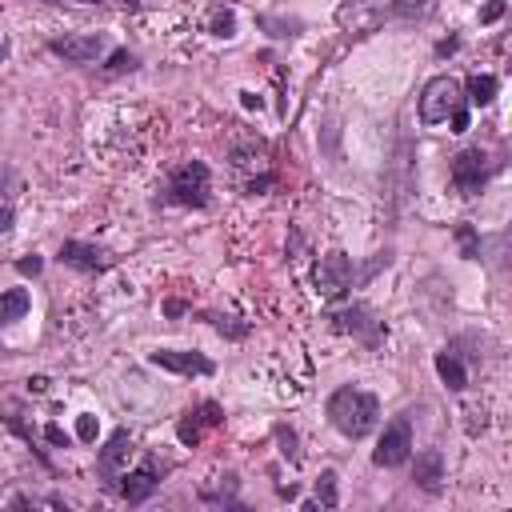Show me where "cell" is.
I'll return each instance as SVG.
<instances>
[{"label":"cell","instance_id":"6da1fadb","mask_svg":"<svg viewBox=\"0 0 512 512\" xmlns=\"http://www.w3.org/2000/svg\"><path fill=\"white\" fill-rule=\"evenodd\" d=\"M324 412H328L332 428H336L340 436H348V440H364V436L380 424V400H376L372 392L356 388V384L336 388V392L328 396Z\"/></svg>","mask_w":512,"mask_h":512},{"label":"cell","instance_id":"7a4b0ae2","mask_svg":"<svg viewBox=\"0 0 512 512\" xmlns=\"http://www.w3.org/2000/svg\"><path fill=\"white\" fill-rule=\"evenodd\" d=\"M452 124V132L468 128V100H464V84L456 76H432L420 92V124L436 128V124Z\"/></svg>","mask_w":512,"mask_h":512},{"label":"cell","instance_id":"3957f363","mask_svg":"<svg viewBox=\"0 0 512 512\" xmlns=\"http://www.w3.org/2000/svg\"><path fill=\"white\" fill-rule=\"evenodd\" d=\"M432 12V0H344L336 20L348 32H368L380 20H420Z\"/></svg>","mask_w":512,"mask_h":512},{"label":"cell","instance_id":"277c9868","mask_svg":"<svg viewBox=\"0 0 512 512\" xmlns=\"http://www.w3.org/2000/svg\"><path fill=\"white\" fill-rule=\"evenodd\" d=\"M168 200L172 204H184V208H208V192H212V172L204 160H188L180 168L168 172Z\"/></svg>","mask_w":512,"mask_h":512},{"label":"cell","instance_id":"5b68a950","mask_svg":"<svg viewBox=\"0 0 512 512\" xmlns=\"http://www.w3.org/2000/svg\"><path fill=\"white\" fill-rule=\"evenodd\" d=\"M352 284H356V264H352V256L340 252V248L324 252L320 264H316V292H320L324 300H344V296L352 292Z\"/></svg>","mask_w":512,"mask_h":512},{"label":"cell","instance_id":"8992f818","mask_svg":"<svg viewBox=\"0 0 512 512\" xmlns=\"http://www.w3.org/2000/svg\"><path fill=\"white\" fill-rule=\"evenodd\" d=\"M488 172H492V164H488L484 148H460L452 156V188L460 196H480L488 184Z\"/></svg>","mask_w":512,"mask_h":512},{"label":"cell","instance_id":"52a82bcc","mask_svg":"<svg viewBox=\"0 0 512 512\" xmlns=\"http://www.w3.org/2000/svg\"><path fill=\"white\" fill-rule=\"evenodd\" d=\"M328 320H332V328H336V332H348V336L364 340L368 348H376V344L388 336L384 320H376V312H372L368 304H348V308H336Z\"/></svg>","mask_w":512,"mask_h":512},{"label":"cell","instance_id":"ba28073f","mask_svg":"<svg viewBox=\"0 0 512 512\" xmlns=\"http://www.w3.org/2000/svg\"><path fill=\"white\" fill-rule=\"evenodd\" d=\"M408 456H412V420L408 416H392L384 424L380 440H376L372 460L380 468H400V464H408Z\"/></svg>","mask_w":512,"mask_h":512},{"label":"cell","instance_id":"9c48e42d","mask_svg":"<svg viewBox=\"0 0 512 512\" xmlns=\"http://www.w3.org/2000/svg\"><path fill=\"white\" fill-rule=\"evenodd\" d=\"M224 424V408L216 404V400H200V404H192L184 416H180V424H176V436H180V444H188V448H196L212 428H220Z\"/></svg>","mask_w":512,"mask_h":512},{"label":"cell","instance_id":"30bf717a","mask_svg":"<svg viewBox=\"0 0 512 512\" xmlns=\"http://www.w3.org/2000/svg\"><path fill=\"white\" fill-rule=\"evenodd\" d=\"M132 436H128V428H120V432H112L108 436V444L96 452V476L112 488L120 476H124V468H128V460H132Z\"/></svg>","mask_w":512,"mask_h":512},{"label":"cell","instance_id":"8fae6325","mask_svg":"<svg viewBox=\"0 0 512 512\" xmlns=\"http://www.w3.org/2000/svg\"><path fill=\"white\" fill-rule=\"evenodd\" d=\"M48 48L56 56H64L68 64H92L108 52V36L104 32H80V36H56L48 40Z\"/></svg>","mask_w":512,"mask_h":512},{"label":"cell","instance_id":"7c38bea8","mask_svg":"<svg viewBox=\"0 0 512 512\" xmlns=\"http://www.w3.org/2000/svg\"><path fill=\"white\" fill-rule=\"evenodd\" d=\"M148 360L176 376H212L216 372V364L204 352H188V348H156V352H148Z\"/></svg>","mask_w":512,"mask_h":512},{"label":"cell","instance_id":"4fadbf2b","mask_svg":"<svg viewBox=\"0 0 512 512\" xmlns=\"http://www.w3.org/2000/svg\"><path fill=\"white\" fill-rule=\"evenodd\" d=\"M60 260L68 268H80V272H108L112 268V252L100 248V244H88V240H64Z\"/></svg>","mask_w":512,"mask_h":512},{"label":"cell","instance_id":"5bb4252c","mask_svg":"<svg viewBox=\"0 0 512 512\" xmlns=\"http://www.w3.org/2000/svg\"><path fill=\"white\" fill-rule=\"evenodd\" d=\"M124 484H120V496L128 500V504H144L156 488H160V468L148 460V464H140V468H124V476H120Z\"/></svg>","mask_w":512,"mask_h":512},{"label":"cell","instance_id":"9a60e30c","mask_svg":"<svg viewBox=\"0 0 512 512\" xmlns=\"http://www.w3.org/2000/svg\"><path fill=\"white\" fill-rule=\"evenodd\" d=\"M412 480H416V488H424L428 496H436L444 488V452L440 448H424L416 456V464H412Z\"/></svg>","mask_w":512,"mask_h":512},{"label":"cell","instance_id":"2e32d148","mask_svg":"<svg viewBox=\"0 0 512 512\" xmlns=\"http://www.w3.org/2000/svg\"><path fill=\"white\" fill-rule=\"evenodd\" d=\"M436 376L452 388V392H464L468 388V368H464V356L456 348H444L436 352Z\"/></svg>","mask_w":512,"mask_h":512},{"label":"cell","instance_id":"e0dca14e","mask_svg":"<svg viewBox=\"0 0 512 512\" xmlns=\"http://www.w3.org/2000/svg\"><path fill=\"white\" fill-rule=\"evenodd\" d=\"M28 308H32L28 288H8V292H0V328H4V324L24 320V316H28Z\"/></svg>","mask_w":512,"mask_h":512},{"label":"cell","instance_id":"ac0fdd59","mask_svg":"<svg viewBox=\"0 0 512 512\" xmlns=\"http://www.w3.org/2000/svg\"><path fill=\"white\" fill-rule=\"evenodd\" d=\"M496 88H500V80H496L492 72H484V76H472V80H468V96H464V100L484 108V104H492V100H496Z\"/></svg>","mask_w":512,"mask_h":512},{"label":"cell","instance_id":"d6986e66","mask_svg":"<svg viewBox=\"0 0 512 512\" xmlns=\"http://www.w3.org/2000/svg\"><path fill=\"white\" fill-rule=\"evenodd\" d=\"M200 500L204 504H236V476L228 472V476H220V488L212 492V488H200Z\"/></svg>","mask_w":512,"mask_h":512},{"label":"cell","instance_id":"ffe728a7","mask_svg":"<svg viewBox=\"0 0 512 512\" xmlns=\"http://www.w3.org/2000/svg\"><path fill=\"white\" fill-rule=\"evenodd\" d=\"M456 244L464 260H480V232L472 224H456Z\"/></svg>","mask_w":512,"mask_h":512},{"label":"cell","instance_id":"44dd1931","mask_svg":"<svg viewBox=\"0 0 512 512\" xmlns=\"http://www.w3.org/2000/svg\"><path fill=\"white\" fill-rule=\"evenodd\" d=\"M336 500H340V496H336V472L324 468L320 480H316V504H320V508H336Z\"/></svg>","mask_w":512,"mask_h":512},{"label":"cell","instance_id":"7402d4cb","mask_svg":"<svg viewBox=\"0 0 512 512\" xmlns=\"http://www.w3.org/2000/svg\"><path fill=\"white\" fill-rule=\"evenodd\" d=\"M204 320L220 332V336H228V340H240V336H248V324H232V316H216V312H204Z\"/></svg>","mask_w":512,"mask_h":512},{"label":"cell","instance_id":"603a6c76","mask_svg":"<svg viewBox=\"0 0 512 512\" xmlns=\"http://www.w3.org/2000/svg\"><path fill=\"white\" fill-rule=\"evenodd\" d=\"M208 32L212 36H236V16L228 8H216L212 20H208Z\"/></svg>","mask_w":512,"mask_h":512},{"label":"cell","instance_id":"cb8c5ba5","mask_svg":"<svg viewBox=\"0 0 512 512\" xmlns=\"http://www.w3.org/2000/svg\"><path fill=\"white\" fill-rule=\"evenodd\" d=\"M276 440L284 444L280 452H284V456L296 464V460H300V452H296V432H292V428H284V424H276Z\"/></svg>","mask_w":512,"mask_h":512},{"label":"cell","instance_id":"d4e9b609","mask_svg":"<svg viewBox=\"0 0 512 512\" xmlns=\"http://www.w3.org/2000/svg\"><path fill=\"white\" fill-rule=\"evenodd\" d=\"M132 68H136V56L128 48H120V52L108 56V72H132Z\"/></svg>","mask_w":512,"mask_h":512},{"label":"cell","instance_id":"484cf974","mask_svg":"<svg viewBox=\"0 0 512 512\" xmlns=\"http://www.w3.org/2000/svg\"><path fill=\"white\" fill-rule=\"evenodd\" d=\"M96 428H100V424H96V416H92V412H80V420H76V436L92 444V440H96Z\"/></svg>","mask_w":512,"mask_h":512},{"label":"cell","instance_id":"4316f807","mask_svg":"<svg viewBox=\"0 0 512 512\" xmlns=\"http://www.w3.org/2000/svg\"><path fill=\"white\" fill-rule=\"evenodd\" d=\"M504 16V0H484V8H480V24H496Z\"/></svg>","mask_w":512,"mask_h":512},{"label":"cell","instance_id":"83f0119b","mask_svg":"<svg viewBox=\"0 0 512 512\" xmlns=\"http://www.w3.org/2000/svg\"><path fill=\"white\" fill-rule=\"evenodd\" d=\"M16 268L24 272V276H40V268H44V260L32 252V256H24V260H16Z\"/></svg>","mask_w":512,"mask_h":512},{"label":"cell","instance_id":"f1b7e54d","mask_svg":"<svg viewBox=\"0 0 512 512\" xmlns=\"http://www.w3.org/2000/svg\"><path fill=\"white\" fill-rule=\"evenodd\" d=\"M44 436H48L56 448H68V432H64L60 424H48V428H44Z\"/></svg>","mask_w":512,"mask_h":512},{"label":"cell","instance_id":"f546056e","mask_svg":"<svg viewBox=\"0 0 512 512\" xmlns=\"http://www.w3.org/2000/svg\"><path fill=\"white\" fill-rule=\"evenodd\" d=\"M12 220H16V216H12V208H8V204H0V232H8V228H12Z\"/></svg>","mask_w":512,"mask_h":512},{"label":"cell","instance_id":"4dcf8cb0","mask_svg":"<svg viewBox=\"0 0 512 512\" xmlns=\"http://www.w3.org/2000/svg\"><path fill=\"white\" fill-rule=\"evenodd\" d=\"M48 4H100V0H48Z\"/></svg>","mask_w":512,"mask_h":512},{"label":"cell","instance_id":"1f68e13d","mask_svg":"<svg viewBox=\"0 0 512 512\" xmlns=\"http://www.w3.org/2000/svg\"><path fill=\"white\" fill-rule=\"evenodd\" d=\"M4 56H8V44H0V64H4Z\"/></svg>","mask_w":512,"mask_h":512},{"label":"cell","instance_id":"d6a6232c","mask_svg":"<svg viewBox=\"0 0 512 512\" xmlns=\"http://www.w3.org/2000/svg\"><path fill=\"white\" fill-rule=\"evenodd\" d=\"M124 4H144V0H124Z\"/></svg>","mask_w":512,"mask_h":512}]
</instances>
